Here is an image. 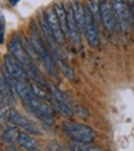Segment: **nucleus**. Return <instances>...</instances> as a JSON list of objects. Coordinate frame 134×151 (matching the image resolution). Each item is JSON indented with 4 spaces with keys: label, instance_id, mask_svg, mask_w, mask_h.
<instances>
[{
    "label": "nucleus",
    "instance_id": "obj_1",
    "mask_svg": "<svg viewBox=\"0 0 134 151\" xmlns=\"http://www.w3.org/2000/svg\"><path fill=\"white\" fill-rule=\"evenodd\" d=\"M8 50H9V53L24 68V71L26 72L28 77L33 81L34 83L39 84L40 87L46 88L47 89L50 84L46 82V79H45L42 73L39 71V68H37V66L35 65V62L30 58V56L26 53V51H25L20 36L14 35V36L10 37V40L8 42Z\"/></svg>",
    "mask_w": 134,
    "mask_h": 151
},
{
    "label": "nucleus",
    "instance_id": "obj_2",
    "mask_svg": "<svg viewBox=\"0 0 134 151\" xmlns=\"http://www.w3.org/2000/svg\"><path fill=\"white\" fill-rule=\"evenodd\" d=\"M29 41H30L31 45H33L34 50L36 51L37 56H39V58H40V62H42V65L47 70V72L52 76V77H57V74H59V67H57L49 47L46 46V43L43 41V37L39 32V30H37L34 21L30 25V39H29Z\"/></svg>",
    "mask_w": 134,
    "mask_h": 151
},
{
    "label": "nucleus",
    "instance_id": "obj_3",
    "mask_svg": "<svg viewBox=\"0 0 134 151\" xmlns=\"http://www.w3.org/2000/svg\"><path fill=\"white\" fill-rule=\"evenodd\" d=\"M22 103L25 105V108H26L29 111L33 113L36 118H39L41 122L46 123L49 125H54L55 110H54L52 106L50 104H47L43 99L36 97L35 94H31L29 98L22 100Z\"/></svg>",
    "mask_w": 134,
    "mask_h": 151
},
{
    "label": "nucleus",
    "instance_id": "obj_4",
    "mask_svg": "<svg viewBox=\"0 0 134 151\" xmlns=\"http://www.w3.org/2000/svg\"><path fill=\"white\" fill-rule=\"evenodd\" d=\"M62 129L66 135H68L73 141L77 142H92L96 139V131L81 123H65Z\"/></svg>",
    "mask_w": 134,
    "mask_h": 151
},
{
    "label": "nucleus",
    "instance_id": "obj_5",
    "mask_svg": "<svg viewBox=\"0 0 134 151\" xmlns=\"http://www.w3.org/2000/svg\"><path fill=\"white\" fill-rule=\"evenodd\" d=\"M109 1L119 29L122 30V32L127 34L132 26V11L128 4L124 0H109Z\"/></svg>",
    "mask_w": 134,
    "mask_h": 151
},
{
    "label": "nucleus",
    "instance_id": "obj_6",
    "mask_svg": "<svg viewBox=\"0 0 134 151\" xmlns=\"http://www.w3.org/2000/svg\"><path fill=\"white\" fill-rule=\"evenodd\" d=\"M83 34L86 36V40L88 42V45L96 48L99 46V32H98V27H97V20L94 19L93 14L91 12L87 6L85 8V30Z\"/></svg>",
    "mask_w": 134,
    "mask_h": 151
},
{
    "label": "nucleus",
    "instance_id": "obj_7",
    "mask_svg": "<svg viewBox=\"0 0 134 151\" xmlns=\"http://www.w3.org/2000/svg\"><path fill=\"white\" fill-rule=\"evenodd\" d=\"M8 120L12 125H15V127L25 130L28 134H33V135H41L42 134V131L40 130V128L37 127V125H35L31 120H29L26 116H24L21 113H19L16 109H10Z\"/></svg>",
    "mask_w": 134,
    "mask_h": 151
},
{
    "label": "nucleus",
    "instance_id": "obj_8",
    "mask_svg": "<svg viewBox=\"0 0 134 151\" xmlns=\"http://www.w3.org/2000/svg\"><path fill=\"white\" fill-rule=\"evenodd\" d=\"M43 19L45 21H46L47 26L51 31V34H52L55 41L59 43V45H63L66 41V35L63 32V30L61 27V25L59 22V19H57L56 14L52 8H47L43 12Z\"/></svg>",
    "mask_w": 134,
    "mask_h": 151
},
{
    "label": "nucleus",
    "instance_id": "obj_9",
    "mask_svg": "<svg viewBox=\"0 0 134 151\" xmlns=\"http://www.w3.org/2000/svg\"><path fill=\"white\" fill-rule=\"evenodd\" d=\"M4 70L14 82H29L26 72L10 53L4 56Z\"/></svg>",
    "mask_w": 134,
    "mask_h": 151
},
{
    "label": "nucleus",
    "instance_id": "obj_10",
    "mask_svg": "<svg viewBox=\"0 0 134 151\" xmlns=\"http://www.w3.org/2000/svg\"><path fill=\"white\" fill-rule=\"evenodd\" d=\"M98 10H99V19L102 24H103L104 29L108 32H114L117 26V21H116V17H114L111 1L109 0H102L99 3Z\"/></svg>",
    "mask_w": 134,
    "mask_h": 151
},
{
    "label": "nucleus",
    "instance_id": "obj_11",
    "mask_svg": "<svg viewBox=\"0 0 134 151\" xmlns=\"http://www.w3.org/2000/svg\"><path fill=\"white\" fill-rule=\"evenodd\" d=\"M14 88L8 78L5 70L0 72V105H9L14 100Z\"/></svg>",
    "mask_w": 134,
    "mask_h": 151
},
{
    "label": "nucleus",
    "instance_id": "obj_12",
    "mask_svg": "<svg viewBox=\"0 0 134 151\" xmlns=\"http://www.w3.org/2000/svg\"><path fill=\"white\" fill-rule=\"evenodd\" d=\"M66 11H67V36L72 40V42L76 46H81V31L75 21V17L70 5L66 8Z\"/></svg>",
    "mask_w": 134,
    "mask_h": 151
},
{
    "label": "nucleus",
    "instance_id": "obj_13",
    "mask_svg": "<svg viewBox=\"0 0 134 151\" xmlns=\"http://www.w3.org/2000/svg\"><path fill=\"white\" fill-rule=\"evenodd\" d=\"M70 8L72 10V14L75 17V21L77 24L81 32L85 30V8L83 5L80 3V0H70Z\"/></svg>",
    "mask_w": 134,
    "mask_h": 151
},
{
    "label": "nucleus",
    "instance_id": "obj_14",
    "mask_svg": "<svg viewBox=\"0 0 134 151\" xmlns=\"http://www.w3.org/2000/svg\"><path fill=\"white\" fill-rule=\"evenodd\" d=\"M49 100H50V105L52 106L54 110L59 113L60 115L65 116V118H71L73 115V109L71 108V105L70 104L63 103V102H61V100L56 99L55 97L51 96V94H50Z\"/></svg>",
    "mask_w": 134,
    "mask_h": 151
},
{
    "label": "nucleus",
    "instance_id": "obj_15",
    "mask_svg": "<svg viewBox=\"0 0 134 151\" xmlns=\"http://www.w3.org/2000/svg\"><path fill=\"white\" fill-rule=\"evenodd\" d=\"M17 144L28 151H37L39 150V144H37L34 137L28 133H21V131L19 133Z\"/></svg>",
    "mask_w": 134,
    "mask_h": 151
},
{
    "label": "nucleus",
    "instance_id": "obj_16",
    "mask_svg": "<svg viewBox=\"0 0 134 151\" xmlns=\"http://www.w3.org/2000/svg\"><path fill=\"white\" fill-rule=\"evenodd\" d=\"M54 11L59 19V22L61 25V27L63 30L65 35H67V11H66V6L63 5L61 1H57L54 4Z\"/></svg>",
    "mask_w": 134,
    "mask_h": 151
},
{
    "label": "nucleus",
    "instance_id": "obj_17",
    "mask_svg": "<svg viewBox=\"0 0 134 151\" xmlns=\"http://www.w3.org/2000/svg\"><path fill=\"white\" fill-rule=\"evenodd\" d=\"M70 147L72 151H102L99 146L92 142H77L73 140L70 142Z\"/></svg>",
    "mask_w": 134,
    "mask_h": 151
},
{
    "label": "nucleus",
    "instance_id": "obj_18",
    "mask_svg": "<svg viewBox=\"0 0 134 151\" xmlns=\"http://www.w3.org/2000/svg\"><path fill=\"white\" fill-rule=\"evenodd\" d=\"M19 131L16 128H14V127H11V128H8L6 129L4 133H3V141L4 142H6V144H15V142H17V137H19Z\"/></svg>",
    "mask_w": 134,
    "mask_h": 151
},
{
    "label": "nucleus",
    "instance_id": "obj_19",
    "mask_svg": "<svg viewBox=\"0 0 134 151\" xmlns=\"http://www.w3.org/2000/svg\"><path fill=\"white\" fill-rule=\"evenodd\" d=\"M56 65H57V67H59V70H60L61 72H63V74H65L68 79L73 81V79L76 78V77H75V72H73V70H72V67L67 63L66 58L56 61Z\"/></svg>",
    "mask_w": 134,
    "mask_h": 151
},
{
    "label": "nucleus",
    "instance_id": "obj_20",
    "mask_svg": "<svg viewBox=\"0 0 134 151\" xmlns=\"http://www.w3.org/2000/svg\"><path fill=\"white\" fill-rule=\"evenodd\" d=\"M10 106L9 105H0V127L8 120L9 116V111H10Z\"/></svg>",
    "mask_w": 134,
    "mask_h": 151
},
{
    "label": "nucleus",
    "instance_id": "obj_21",
    "mask_svg": "<svg viewBox=\"0 0 134 151\" xmlns=\"http://www.w3.org/2000/svg\"><path fill=\"white\" fill-rule=\"evenodd\" d=\"M73 113H76V114L80 115V116H82V118H87V116L89 115L88 109H87V108H85L83 105H80V104L75 105V108H73Z\"/></svg>",
    "mask_w": 134,
    "mask_h": 151
},
{
    "label": "nucleus",
    "instance_id": "obj_22",
    "mask_svg": "<svg viewBox=\"0 0 134 151\" xmlns=\"http://www.w3.org/2000/svg\"><path fill=\"white\" fill-rule=\"evenodd\" d=\"M47 151H63V147L61 146V144H60V142H57V141L52 140V141L49 144Z\"/></svg>",
    "mask_w": 134,
    "mask_h": 151
},
{
    "label": "nucleus",
    "instance_id": "obj_23",
    "mask_svg": "<svg viewBox=\"0 0 134 151\" xmlns=\"http://www.w3.org/2000/svg\"><path fill=\"white\" fill-rule=\"evenodd\" d=\"M4 27H5V19H4L1 12H0V32H3Z\"/></svg>",
    "mask_w": 134,
    "mask_h": 151
},
{
    "label": "nucleus",
    "instance_id": "obj_24",
    "mask_svg": "<svg viewBox=\"0 0 134 151\" xmlns=\"http://www.w3.org/2000/svg\"><path fill=\"white\" fill-rule=\"evenodd\" d=\"M8 1L10 3V5H12V6H15V5H17L19 3H20V0H8Z\"/></svg>",
    "mask_w": 134,
    "mask_h": 151
},
{
    "label": "nucleus",
    "instance_id": "obj_25",
    "mask_svg": "<svg viewBox=\"0 0 134 151\" xmlns=\"http://www.w3.org/2000/svg\"><path fill=\"white\" fill-rule=\"evenodd\" d=\"M3 42H4V34L0 32V43H3Z\"/></svg>",
    "mask_w": 134,
    "mask_h": 151
},
{
    "label": "nucleus",
    "instance_id": "obj_26",
    "mask_svg": "<svg viewBox=\"0 0 134 151\" xmlns=\"http://www.w3.org/2000/svg\"><path fill=\"white\" fill-rule=\"evenodd\" d=\"M128 3H134V0H127Z\"/></svg>",
    "mask_w": 134,
    "mask_h": 151
}]
</instances>
